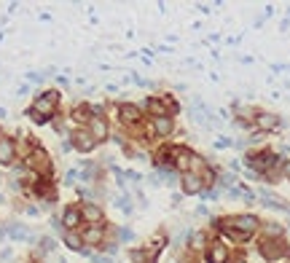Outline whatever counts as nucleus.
I'll return each mask as SVG.
<instances>
[{
	"instance_id": "1",
	"label": "nucleus",
	"mask_w": 290,
	"mask_h": 263,
	"mask_svg": "<svg viewBox=\"0 0 290 263\" xmlns=\"http://www.w3.org/2000/svg\"><path fill=\"white\" fill-rule=\"evenodd\" d=\"M57 102H59V91H43L41 97L35 100V105L27 110V116L30 118H43V121H49L51 116H54V110H57Z\"/></svg>"
},
{
	"instance_id": "2",
	"label": "nucleus",
	"mask_w": 290,
	"mask_h": 263,
	"mask_svg": "<svg viewBox=\"0 0 290 263\" xmlns=\"http://www.w3.org/2000/svg\"><path fill=\"white\" fill-rule=\"evenodd\" d=\"M261 255L266 261H282V258H290V245L285 239H272V236H266V239L261 242Z\"/></svg>"
},
{
	"instance_id": "3",
	"label": "nucleus",
	"mask_w": 290,
	"mask_h": 263,
	"mask_svg": "<svg viewBox=\"0 0 290 263\" xmlns=\"http://www.w3.org/2000/svg\"><path fill=\"white\" fill-rule=\"evenodd\" d=\"M148 108L156 118H169L180 110V105H177L172 97H153V100H148Z\"/></svg>"
},
{
	"instance_id": "4",
	"label": "nucleus",
	"mask_w": 290,
	"mask_h": 263,
	"mask_svg": "<svg viewBox=\"0 0 290 263\" xmlns=\"http://www.w3.org/2000/svg\"><path fill=\"white\" fill-rule=\"evenodd\" d=\"M27 169L32 172H41V175H51V159L43 148H35L32 153L27 156Z\"/></svg>"
},
{
	"instance_id": "5",
	"label": "nucleus",
	"mask_w": 290,
	"mask_h": 263,
	"mask_svg": "<svg viewBox=\"0 0 290 263\" xmlns=\"http://www.w3.org/2000/svg\"><path fill=\"white\" fill-rule=\"evenodd\" d=\"M94 137L89 134V132H83V129H78V132H72V148H78L81 153H89V150H94Z\"/></svg>"
},
{
	"instance_id": "6",
	"label": "nucleus",
	"mask_w": 290,
	"mask_h": 263,
	"mask_svg": "<svg viewBox=\"0 0 290 263\" xmlns=\"http://www.w3.org/2000/svg\"><path fill=\"white\" fill-rule=\"evenodd\" d=\"M89 134L94 137V142L108 140V121H105L102 116H94V118L89 121Z\"/></svg>"
},
{
	"instance_id": "7",
	"label": "nucleus",
	"mask_w": 290,
	"mask_h": 263,
	"mask_svg": "<svg viewBox=\"0 0 290 263\" xmlns=\"http://www.w3.org/2000/svg\"><path fill=\"white\" fill-rule=\"evenodd\" d=\"M280 127V116L277 113H258L255 116V129L258 132H274Z\"/></svg>"
},
{
	"instance_id": "8",
	"label": "nucleus",
	"mask_w": 290,
	"mask_h": 263,
	"mask_svg": "<svg viewBox=\"0 0 290 263\" xmlns=\"http://www.w3.org/2000/svg\"><path fill=\"white\" fill-rule=\"evenodd\" d=\"M118 116H121V121H124V124H137V121L143 118L140 108H137V105H132V102L118 105Z\"/></svg>"
},
{
	"instance_id": "9",
	"label": "nucleus",
	"mask_w": 290,
	"mask_h": 263,
	"mask_svg": "<svg viewBox=\"0 0 290 263\" xmlns=\"http://www.w3.org/2000/svg\"><path fill=\"white\" fill-rule=\"evenodd\" d=\"M14 156H16L14 140H8V137H0V164H3V167H8V164L14 161Z\"/></svg>"
},
{
	"instance_id": "10",
	"label": "nucleus",
	"mask_w": 290,
	"mask_h": 263,
	"mask_svg": "<svg viewBox=\"0 0 290 263\" xmlns=\"http://www.w3.org/2000/svg\"><path fill=\"white\" fill-rule=\"evenodd\" d=\"M180 186H183V194H186V196H194V194H199V191H202V177L186 172V175H183Z\"/></svg>"
},
{
	"instance_id": "11",
	"label": "nucleus",
	"mask_w": 290,
	"mask_h": 263,
	"mask_svg": "<svg viewBox=\"0 0 290 263\" xmlns=\"http://www.w3.org/2000/svg\"><path fill=\"white\" fill-rule=\"evenodd\" d=\"M207 263H228V247L226 245H213L207 250Z\"/></svg>"
},
{
	"instance_id": "12",
	"label": "nucleus",
	"mask_w": 290,
	"mask_h": 263,
	"mask_svg": "<svg viewBox=\"0 0 290 263\" xmlns=\"http://www.w3.org/2000/svg\"><path fill=\"white\" fill-rule=\"evenodd\" d=\"M81 209L78 207H68L65 209V215H62V226H68V231H75V226L81 223Z\"/></svg>"
},
{
	"instance_id": "13",
	"label": "nucleus",
	"mask_w": 290,
	"mask_h": 263,
	"mask_svg": "<svg viewBox=\"0 0 290 263\" xmlns=\"http://www.w3.org/2000/svg\"><path fill=\"white\" fill-rule=\"evenodd\" d=\"M102 236H105V228H102V226H89L86 231L81 234V239H83V242H89V245H100Z\"/></svg>"
},
{
	"instance_id": "14",
	"label": "nucleus",
	"mask_w": 290,
	"mask_h": 263,
	"mask_svg": "<svg viewBox=\"0 0 290 263\" xmlns=\"http://www.w3.org/2000/svg\"><path fill=\"white\" fill-rule=\"evenodd\" d=\"M81 218L89 220V223H100L102 220V209L97 207V204H83L81 207Z\"/></svg>"
},
{
	"instance_id": "15",
	"label": "nucleus",
	"mask_w": 290,
	"mask_h": 263,
	"mask_svg": "<svg viewBox=\"0 0 290 263\" xmlns=\"http://www.w3.org/2000/svg\"><path fill=\"white\" fill-rule=\"evenodd\" d=\"M153 132L159 137H167L172 132V118H153Z\"/></svg>"
},
{
	"instance_id": "16",
	"label": "nucleus",
	"mask_w": 290,
	"mask_h": 263,
	"mask_svg": "<svg viewBox=\"0 0 290 263\" xmlns=\"http://www.w3.org/2000/svg\"><path fill=\"white\" fill-rule=\"evenodd\" d=\"M65 245H68L70 250H83V239H81V234H75V231H65Z\"/></svg>"
},
{
	"instance_id": "17",
	"label": "nucleus",
	"mask_w": 290,
	"mask_h": 263,
	"mask_svg": "<svg viewBox=\"0 0 290 263\" xmlns=\"http://www.w3.org/2000/svg\"><path fill=\"white\" fill-rule=\"evenodd\" d=\"M8 234L14 236V239H30V231H27V228H22V226H11Z\"/></svg>"
},
{
	"instance_id": "18",
	"label": "nucleus",
	"mask_w": 290,
	"mask_h": 263,
	"mask_svg": "<svg viewBox=\"0 0 290 263\" xmlns=\"http://www.w3.org/2000/svg\"><path fill=\"white\" fill-rule=\"evenodd\" d=\"M54 247H57L54 239H49V236H43V239H41V250H43V253H51Z\"/></svg>"
},
{
	"instance_id": "19",
	"label": "nucleus",
	"mask_w": 290,
	"mask_h": 263,
	"mask_svg": "<svg viewBox=\"0 0 290 263\" xmlns=\"http://www.w3.org/2000/svg\"><path fill=\"white\" fill-rule=\"evenodd\" d=\"M204 239H207L204 234H194V242H191V247H194V250H202V247H204Z\"/></svg>"
},
{
	"instance_id": "20",
	"label": "nucleus",
	"mask_w": 290,
	"mask_h": 263,
	"mask_svg": "<svg viewBox=\"0 0 290 263\" xmlns=\"http://www.w3.org/2000/svg\"><path fill=\"white\" fill-rule=\"evenodd\" d=\"M202 183H207V186H213V183H215V172H213V169H204V172H202Z\"/></svg>"
},
{
	"instance_id": "21",
	"label": "nucleus",
	"mask_w": 290,
	"mask_h": 263,
	"mask_svg": "<svg viewBox=\"0 0 290 263\" xmlns=\"http://www.w3.org/2000/svg\"><path fill=\"white\" fill-rule=\"evenodd\" d=\"M220 183H223V186H234L236 180H234V175H223V177H220Z\"/></svg>"
},
{
	"instance_id": "22",
	"label": "nucleus",
	"mask_w": 290,
	"mask_h": 263,
	"mask_svg": "<svg viewBox=\"0 0 290 263\" xmlns=\"http://www.w3.org/2000/svg\"><path fill=\"white\" fill-rule=\"evenodd\" d=\"M118 236H121L124 242H129V239H132V231H129V228H121V231H118Z\"/></svg>"
},
{
	"instance_id": "23",
	"label": "nucleus",
	"mask_w": 290,
	"mask_h": 263,
	"mask_svg": "<svg viewBox=\"0 0 290 263\" xmlns=\"http://www.w3.org/2000/svg\"><path fill=\"white\" fill-rule=\"evenodd\" d=\"M215 145H218V148H226V145H231V142H228V140H226V137H220V140H218V142H215Z\"/></svg>"
},
{
	"instance_id": "24",
	"label": "nucleus",
	"mask_w": 290,
	"mask_h": 263,
	"mask_svg": "<svg viewBox=\"0 0 290 263\" xmlns=\"http://www.w3.org/2000/svg\"><path fill=\"white\" fill-rule=\"evenodd\" d=\"M102 250H105V253H110V255H113V253H116V250H118V247H116V245H105Z\"/></svg>"
},
{
	"instance_id": "25",
	"label": "nucleus",
	"mask_w": 290,
	"mask_h": 263,
	"mask_svg": "<svg viewBox=\"0 0 290 263\" xmlns=\"http://www.w3.org/2000/svg\"><path fill=\"white\" fill-rule=\"evenodd\" d=\"M282 175L290 177V161H285V167H282Z\"/></svg>"
},
{
	"instance_id": "26",
	"label": "nucleus",
	"mask_w": 290,
	"mask_h": 263,
	"mask_svg": "<svg viewBox=\"0 0 290 263\" xmlns=\"http://www.w3.org/2000/svg\"><path fill=\"white\" fill-rule=\"evenodd\" d=\"M236 263H247V261H245V258H239V261H236Z\"/></svg>"
}]
</instances>
